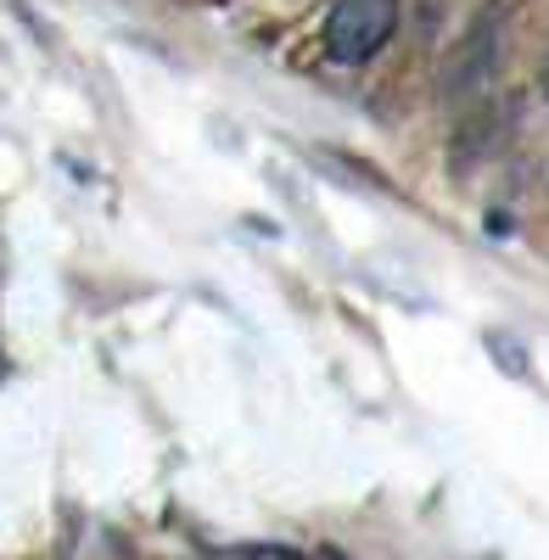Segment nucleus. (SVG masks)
Segmentation results:
<instances>
[{
	"mask_svg": "<svg viewBox=\"0 0 549 560\" xmlns=\"http://www.w3.org/2000/svg\"><path fill=\"white\" fill-rule=\"evenodd\" d=\"M393 34H398V0H337L326 18V57L371 62Z\"/></svg>",
	"mask_w": 549,
	"mask_h": 560,
	"instance_id": "1",
	"label": "nucleus"
},
{
	"mask_svg": "<svg viewBox=\"0 0 549 560\" xmlns=\"http://www.w3.org/2000/svg\"><path fill=\"white\" fill-rule=\"evenodd\" d=\"M488 68H493V39H488V18H482V28L448 57V90H471V84H482Z\"/></svg>",
	"mask_w": 549,
	"mask_h": 560,
	"instance_id": "2",
	"label": "nucleus"
}]
</instances>
